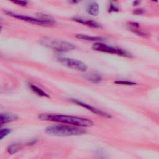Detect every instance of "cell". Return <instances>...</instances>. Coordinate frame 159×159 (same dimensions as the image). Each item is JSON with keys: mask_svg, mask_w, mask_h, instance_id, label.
Wrapping results in <instances>:
<instances>
[{"mask_svg": "<svg viewBox=\"0 0 159 159\" xmlns=\"http://www.w3.org/2000/svg\"><path fill=\"white\" fill-rule=\"evenodd\" d=\"M38 118L42 121L70 124L81 128H88L94 124L92 121L88 118L65 115V114H41Z\"/></svg>", "mask_w": 159, "mask_h": 159, "instance_id": "cell-1", "label": "cell"}, {"mask_svg": "<svg viewBox=\"0 0 159 159\" xmlns=\"http://www.w3.org/2000/svg\"><path fill=\"white\" fill-rule=\"evenodd\" d=\"M130 30H131L132 33L134 34L139 36H142V37H147L148 34L145 33V32L143 31L140 28H129Z\"/></svg>", "mask_w": 159, "mask_h": 159, "instance_id": "cell-16", "label": "cell"}, {"mask_svg": "<svg viewBox=\"0 0 159 159\" xmlns=\"http://www.w3.org/2000/svg\"><path fill=\"white\" fill-rule=\"evenodd\" d=\"M22 148V145L20 143H14L9 145L7 148V151L10 154H16Z\"/></svg>", "mask_w": 159, "mask_h": 159, "instance_id": "cell-15", "label": "cell"}, {"mask_svg": "<svg viewBox=\"0 0 159 159\" xmlns=\"http://www.w3.org/2000/svg\"><path fill=\"white\" fill-rule=\"evenodd\" d=\"M76 37L78 39L84 40L86 41H90V42H101L104 41V38L101 37H94V36H90L85 34H77L76 35Z\"/></svg>", "mask_w": 159, "mask_h": 159, "instance_id": "cell-11", "label": "cell"}, {"mask_svg": "<svg viewBox=\"0 0 159 159\" xmlns=\"http://www.w3.org/2000/svg\"><path fill=\"white\" fill-rule=\"evenodd\" d=\"M93 49L96 50V51L106 52L111 54H116L121 57H128V58L132 57V55L124 49L116 47L107 46L105 44L101 43L100 42H95L94 45L93 46Z\"/></svg>", "mask_w": 159, "mask_h": 159, "instance_id": "cell-4", "label": "cell"}, {"mask_svg": "<svg viewBox=\"0 0 159 159\" xmlns=\"http://www.w3.org/2000/svg\"><path fill=\"white\" fill-rule=\"evenodd\" d=\"M37 15H38V17H39L38 18L44 21L47 23L49 25H54L55 23V21L52 18V17H51L48 15L40 12V13H38Z\"/></svg>", "mask_w": 159, "mask_h": 159, "instance_id": "cell-14", "label": "cell"}, {"mask_svg": "<svg viewBox=\"0 0 159 159\" xmlns=\"http://www.w3.org/2000/svg\"><path fill=\"white\" fill-rule=\"evenodd\" d=\"M73 21L93 29H100L102 28V25L93 20H88V19L81 17H74L73 19Z\"/></svg>", "mask_w": 159, "mask_h": 159, "instance_id": "cell-8", "label": "cell"}, {"mask_svg": "<svg viewBox=\"0 0 159 159\" xmlns=\"http://www.w3.org/2000/svg\"><path fill=\"white\" fill-rule=\"evenodd\" d=\"M145 12V11L144 9L142 8H138L136 9L133 11V13L136 15H142Z\"/></svg>", "mask_w": 159, "mask_h": 159, "instance_id": "cell-21", "label": "cell"}, {"mask_svg": "<svg viewBox=\"0 0 159 159\" xmlns=\"http://www.w3.org/2000/svg\"><path fill=\"white\" fill-rule=\"evenodd\" d=\"M141 4V0H134L133 1V6H137Z\"/></svg>", "mask_w": 159, "mask_h": 159, "instance_id": "cell-23", "label": "cell"}, {"mask_svg": "<svg viewBox=\"0 0 159 159\" xmlns=\"http://www.w3.org/2000/svg\"><path fill=\"white\" fill-rule=\"evenodd\" d=\"M85 78L89 81H91L94 83H99L102 81V77L99 74L95 73H90L86 74Z\"/></svg>", "mask_w": 159, "mask_h": 159, "instance_id": "cell-13", "label": "cell"}, {"mask_svg": "<svg viewBox=\"0 0 159 159\" xmlns=\"http://www.w3.org/2000/svg\"><path fill=\"white\" fill-rule=\"evenodd\" d=\"M42 44L44 46L59 52H68L75 49L73 44L63 41L44 39L42 40Z\"/></svg>", "mask_w": 159, "mask_h": 159, "instance_id": "cell-3", "label": "cell"}, {"mask_svg": "<svg viewBox=\"0 0 159 159\" xmlns=\"http://www.w3.org/2000/svg\"><path fill=\"white\" fill-rule=\"evenodd\" d=\"M10 1L21 6H25L28 4L26 0H9Z\"/></svg>", "mask_w": 159, "mask_h": 159, "instance_id": "cell-20", "label": "cell"}, {"mask_svg": "<svg viewBox=\"0 0 159 159\" xmlns=\"http://www.w3.org/2000/svg\"><path fill=\"white\" fill-rule=\"evenodd\" d=\"M151 1H152V2H155V3H157V2H158V0H151Z\"/></svg>", "mask_w": 159, "mask_h": 159, "instance_id": "cell-24", "label": "cell"}, {"mask_svg": "<svg viewBox=\"0 0 159 159\" xmlns=\"http://www.w3.org/2000/svg\"><path fill=\"white\" fill-rule=\"evenodd\" d=\"M114 1H116V0H114Z\"/></svg>", "mask_w": 159, "mask_h": 159, "instance_id": "cell-25", "label": "cell"}, {"mask_svg": "<svg viewBox=\"0 0 159 159\" xmlns=\"http://www.w3.org/2000/svg\"><path fill=\"white\" fill-rule=\"evenodd\" d=\"M4 12L6 13V15H8V16L12 17L15 19H17V20H20L23 21H26V22L34 24L40 25V26H50L47 23L40 20V19L39 18H34V17L26 16V15H22L20 14L14 13V12H12L10 11H5Z\"/></svg>", "mask_w": 159, "mask_h": 159, "instance_id": "cell-6", "label": "cell"}, {"mask_svg": "<svg viewBox=\"0 0 159 159\" xmlns=\"http://www.w3.org/2000/svg\"><path fill=\"white\" fill-rule=\"evenodd\" d=\"M114 83H115L117 85H136V83L130 81H127V80H118V81H116Z\"/></svg>", "mask_w": 159, "mask_h": 159, "instance_id": "cell-18", "label": "cell"}, {"mask_svg": "<svg viewBox=\"0 0 159 159\" xmlns=\"http://www.w3.org/2000/svg\"><path fill=\"white\" fill-rule=\"evenodd\" d=\"M67 1L70 4H78L80 2H81L82 0H67Z\"/></svg>", "mask_w": 159, "mask_h": 159, "instance_id": "cell-22", "label": "cell"}, {"mask_svg": "<svg viewBox=\"0 0 159 159\" xmlns=\"http://www.w3.org/2000/svg\"><path fill=\"white\" fill-rule=\"evenodd\" d=\"M86 9L88 13L90 14V15H92L94 16H97L99 15V7L98 4L96 2L93 1V2L88 3L86 6Z\"/></svg>", "mask_w": 159, "mask_h": 159, "instance_id": "cell-9", "label": "cell"}, {"mask_svg": "<svg viewBox=\"0 0 159 159\" xmlns=\"http://www.w3.org/2000/svg\"><path fill=\"white\" fill-rule=\"evenodd\" d=\"M29 86L30 90L33 91L35 94L39 97H47L49 98V94H47L46 92H44L42 90H41V88L39 87H37V86L33 85V84H29Z\"/></svg>", "mask_w": 159, "mask_h": 159, "instance_id": "cell-12", "label": "cell"}, {"mask_svg": "<svg viewBox=\"0 0 159 159\" xmlns=\"http://www.w3.org/2000/svg\"><path fill=\"white\" fill-rule=\"evenodd\" d=\"M46 132L51 135L61 136H73L85 134L86 131L81 127L67 125H54L47 127Z\"/></svg>", "mask_w": 159, "mask_h": 159, "instance_id": "cell-2", "label": "cell"}, {"mask_svg": "<svg viewBox=\"0 0 159 159\" xmlns=\"http://www.w3.org/2000/svg\"><path fill=\"white\" fill-rule=\"evenodd\" d=\"M58 60L63 65L80 72H85L88 68L87 65L85 63L77 59L62 57V58H59Z\"/></svg>", "mask_w": 159, "mask_h": 159, "instance_id": "cell-5", "label": "cell"}, {"mask_svg": "<svg viewBox=\"0 0 159 159\" xmlns=\"http://www.w3.org/2000/svg\"><path fill=\"white\" fill-rule=\"evenodd\" d=\"M18 117L16 114L9 113H1V124L3 125L8 123L17 120Z\"/></svg>", "mask_w": 159, "mask_h": 159, "instance_id": "cell-10", "label": "cell"}, {"mask_svg": "<svg viewBox=\"0 0 159 159\" xmlns=\"http://www.w3.org/2000/svg\"><path fill=\"white\" fill-rule=\"evenodd\" d=\"M119 11V9L118 6H116L115 4L112 3H110L109 6V8H108V12L111 13V12H116Z\"/></svg>", "mask_w": 159, "mask_h": 159, "instance_id": "cell-19", "label": "cell"}, {"mask_svg": "<svg viewBox=\"0 0 159 159\" xmlns=\"http://www.w3.org/2000/svg\"><path fill=\"white\" fill-rule=\"evenodd\" d=\"M70 100L72 103L76 104L77 105H78L82 107L85 108V109L92 112L93 113H94L95 114H97V115H98V116L103 117V118H111L110 114H108L106 112L103 111L101 110H99V109H98V108L95 107L94 106H92L90 105L86 104L84 102H82V101H79V100L76 99H71Z\"/></svg>", "mask_w": 159, "mask_h": 159, "instance_id": "cell-7", "label": "cell"}, {"mask_svg": "<svg viewBox=\"0 0 159 159\" xmlns=\"http://www.w3.org/2000/svg\"><path fill=\"white\" fill-rule=\"evenodd\" d=\"M11 132V129L9 128H3L0 131V139L2 140L4 137L7 136Z\"/></svg>", "mask_w": 159, "mask_h": 159, "instance_id": "cell-17", "label": "cell"}]
</instances>
